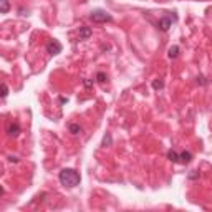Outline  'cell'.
<instances>
[{
	"mask_svg": "<svg viewBox=\"0 0 212 212\" xmlns=\"http://www.w3.org/2000/svg\"><path fill=\"white\" fill-rule=\"evenodd\" d=\"M20 131H22V129H20L19 123H10V125L7 126V134L10 138H17L20 134Z\"/></svg>",
	"mask_w": 212,
	"mask_h": 212,
	"instance_id": "277c9868",
	"label": "cell"
},
{
	"mask_svg": "<svg viewBox=\"0 0 212 212\" xmlns=\"http://www.w3.org/2000/svg\"><path fill=\"white\" fill-rule=\"evenodd\" d=\"M164 86V83L161 80H156V81H152V88H154V90H161V88Z\"/></svg>",
	"mask_w": 212,
	"mask_h": 212,
	"instance_id": "4fadbf2b",
	"label": "cell"
},
{
	"mask_svg": "<svg viewBox=\"0 0 212 212\" xmlns=\"http://www.w3.org/2000/svg\"><path fill=\"white\" fill-rule=\"evenodd\" d=\"M178 55H179V46H178V45L171 46V48H169V53H167V56H169V58H178Z\"/></svg>",
	"mask_w": 212,
	"mask_h": 212,
	"instance_id": "9c48e42d",
	"label": "cell"
},
{
	"mask_svg": "<svg viewBox=\"0 0 212 212\" xmlns=\"http://www.w3.org/2000/svg\"><path fill=\"white\" fill-rule=\"evenodd\" d=\"M83 83H85V86H91V81H90V80H85Z\"/></svg>",
	"mask_w": 212,
	"mask_h": 212,
	"instance_id": "e0dca14e",
	"label": "cell"
},
{
	"mask_svg": "<svg viewBox=\"0 0 212 212\" xmlns=\"http://www.w3.org/2000/svg\"><path fill=\"white\" fill-rule=\"evenodd\" d=\"M7 95H8V86L2 83V98H7Z\"/></svg>",
	"mask_w": 212,
	"mask_h": 212,
	"instance_id": "9a60e30c",
	"label": "cell"
},
{
	"mask_svg": "<svg viewBox=\"0 0 212 212\" xmlns=\"http://www.w3.org/2000/svg\"><path fill=\"white\" fill-rule=\"evenodd\" d=\"M91 37V28L90 27H81L80 28V40H88Z\"/></svg>",
	"mask_w": 212,
	"mask_h": 212,
	"instance_id": "52a82bcc",
	"label": "cell"
},
{
	"mask_svg": "<svg viewBox=\"0 0 212 212\" xmlns=\"http://www.w3.org/2000/svg\"><path fill=\"white\" fill-rule=\"evenodd\" d=\"M167 159L169 161H172V162H179V152H176V151H167Z\"/></svg>",
	"mask_w": 212,
	"mask_h": 212,
	"instance_id": "ba28073f",
	"label": "cell"
},
{
	"mask_svg": "<svg viewBox=\"0 0 212 212\" xmlns=\"http://www.w3.org/2000/svg\"><path fill=\"white\" fill-rule=\"evenodd\" d=\"M169 27H171V19H169V17H162V19L157 22V28H159V30H162V32H167Z\"/></svg>",
	"mask_w": 212,
	"mask_h": 212,
	"instance_id": "5b68a950",
	"label": "cell"
},
{
	"mask_svg": "<svg viewBox=\"0 0 212 212\" xmlns=\"http://www.w3.org/2000/svg\"><path fill=\"white\" fill-rule=\"evenodd\" d=\"M68 129H70V133H72V134L81 133V126H80V125H75V123H72V125L68 126Z\"/></svg>",
	"mask_w": 212,
	"mask_h": 212,
	"instance_id": "30bf717a",
	"label": "cell"
},
{
	"mask_svg": "<svg viewBox=\"0 0 212 212\" xmlns=\"http://www.w3.org/2000/svg\"><path fill=\"white\" fill-rule=\"evenodd\" d=\"M2 2V13H7V12L10 10V3H8V0H0Z\"/></svg>",
	"mask_w": 212,
	"mask_h": 212,
	"instance_id": "8fae6325",
	"label": "cell"
},
{
	"mask_svg": "<svg viewBox=\"0 0 212 212\" xmlns=\"http://www.w3.org/2000/svg\"><path fill=\"white\" fill-rule=\"evenodd\" d=\"M111 141H113V139H111V134H106V136L103 138V146H104V148H106V146H111Z\"/></svg>",
	"mask_w": 212,
	"mask_h": 212,
	"instance_id": "7c38bea8",
	"label": "cell"
},
{
	"mask_svg": "<svg viewBox=\"0 0 212 212\" xmlns=\"http://www.w3.org/2000/svg\"><path fill=\"white\" fill-rule=\"evenodd\" d=\"M46 51H48L50 55H58V53H61V43L58 42V40H50V42L46 43Z\"/></svg>",
	"mask_w": 212,
	"mask_h": 212,
	"instance_id": "3957f363",
	"label": "cell"
},
{
	"mask_svg": "<svg viewBox=\"0 0 212 212\" xmlns=\"http://www.w3.org/2000/svg\"><path fill=\"white\" fill-rule=\"evenodd\" d=\"M96 80L99 81V83H104V81H106V75H104L103 72H99V73H96Z\"/></svg>",
	"mask_w": 212,
	"mask_h": 212,
	"instance_id": "5bb4252c",
	"label": "cell"
},
{
	"mask_svg": "<svg viewBox=\"0 0 212 212\" xmlns=\"http://www.w3.org/2000/svg\"><path fill=\"white\" fill-rule=\"evenodd\" d=\"M191 159H192V154H191L189 151H182V152H179V162H181V164L191 162Z\"/></svg>",
	"mask_w": 212,
	"mask_h": 212,
	"instance_id": "8992f818",
	"label": "cell"
},
{
	"mask_svg": "<svg viewBox=\"0 0 212 212\" xmlns=\"http://www.w3.org/2000/svg\"><path fill=\"white\" fill-rule=\"evenodd\" d=\"M58 179H60L61 186H65V187H76V186L80 184V181H81L78 171L70 169V167L61 169L60 174H58Z\"/></svg>",
	"mask_w": 212,
	"mask_h": 212,
	"instance_id": "6da1fadb",
	"label": "cell"
},
{
	"mask_svg": "<svg viewBox=\"0 0 212 212\" xmlns=\"http://www.w3.org/2000/svg\"><path fill=\"white\" fill-rule=\"evenodd\" d=\"M197 83H199V85H207V80H205L204 76L201 75V76H197Z\"/></svg>",
	"mask_w": 212,
	"mask_h": 212,
	"instance_id": "2e32d148",
	"label": "cell"
},
{
	"mask_svg": "<svg viewBox=\"0 0 212 212\" xmlns=\"http://www.w3.org/2000/svg\"><path fill=\"white\" fill-rule=\"evenodd\" d=\"M90 19L95 23H104V22H111V20H113V17H111L108 12H104V10H95V12H91Z\"/></svg>",
	"mask_w": 212,
	"mask_h": 212,
	"instance_id": "7a4b0ae2",
	"label": "cell"
}]
</instances>
